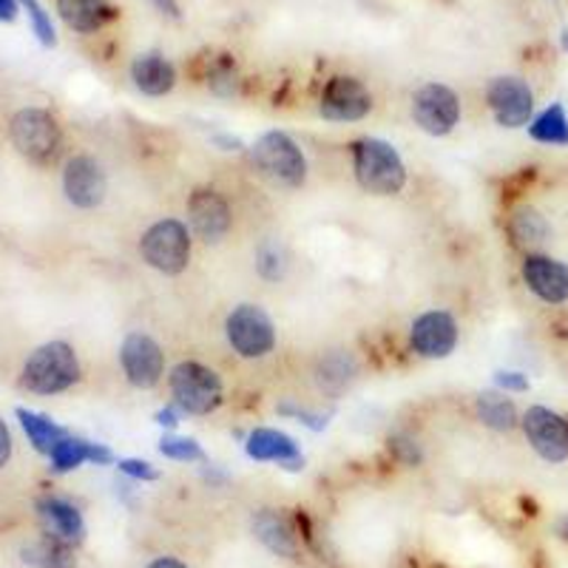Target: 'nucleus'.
I'll use <instances>...</instances> for the list:
<instances>
[{"instance_id": "obj_1", "label": "nucleus", "mask_w": 568, "mask_h": 568, "mask_svg": "<svg viewBox=\"0 0 568 568\" xmlns=\"http://www.w3.org/2000/svg\"><path fill=\"white\" fill-rule=\"evenodd\" d=\"M355 182L373 196H395L407 185V169L387 140L362 136L353 142Z\"/></svg>"}, {"instance_id": "obj_2", "label": "nucleus", "mask_w": 568, "mask_h": 568, "mask_svg": "<svg viewBox=\"0 0 568 568\" xmlns=\"http://www.w3.org/2000/svg\"><path fill=\"white\" fill-rule=\"evenodd\" d=\"M80 358L65 342H49L34 349L23 364L20 384L34 395H58L80 382Z\"/></svg>"}, {"instance_id": "obj_3", "label": "nucleus", "mask_w": 568, "mask_h": 568, "mask_svg": "<svg viewBox=\"0 0 568 568\" xmlns=\"http://www.w3.org/2000/svg\"><path fill=\"white\" fill-rule=\"evenodd\" d=\"M251 160L265 180L278 187H302L307 182V160L298 142L284 131H267L251 149Z\"/></svg>"}, {"instance_id": "obj_4", "label": "nucleus", "mask_w": 568, "mask_h": 568, "mask_svg": "<svg viewBox=\"0 0 568 568\" xmlns=\"http://www.w3.org/2000/svg\"><path fill=\"white\" fill-rule=\"evenodd\" d=\"M174 407L187 415H211L222 407L225 384L220 373L200 362H180L169 375Z\"/></svg>"}, {"instance_id": "obj_5", "label": "nucleus", "mask_w": 568, "mask_h": 568, "mask_svg": "<svg viewBox=\"0 0 568 568\" xmlns=\"http://www.w3.org/2000/svg\"><path fill=\"white\" fill-rule=\"evenodd\" d=\"M191 231L180 220H160L142 233L140 256L162 276H180L191 262Z\"/></svg>"}, {"instance_id": "obj_6", "label": "nucleus", "mask_w": 568, "mask_h": 568, "mask_svg": "<svg viewBox=\"0 0 568 568\" xmlns=\"http://www.w3.org/2000/svg\"><path fill=\"white\" fill-rule=\"evenodd\" d=\"M225 338L240 358L258 362L276 347V327L258 304H236L225 318Z\"/></svg>"}, {"instance_id": "obj_7", "label": "nucleus", "mask_w": 568, "mask_h": 568, "mask_svg": "<svg viewBox=\"0 0 568 568\" xmlns=\"http://www.w3.org/2000/svg\"><path fill=\"white\" fill-rule=\"evenodd\" d=\"M9 140L18 154L43 165V162H52L60 151L63 131L45 109H20L9 123Z\"/></svg>"}, {"instance_id": "obj_8", "label": "nucleus", "mask_w": 568, "mask_h": 568, "mask_svg": "<svg viewBox=\"0 0 568 568\" xmlns=\"http://www.w3.org/2000/svg\"><path fill=\"white\" fill-rule=\"evenodd\" d=\"M460 98L449 85L426 83L413 94V120L424 134L446 136L460 123Z\"/></svg>"}, {"instance_id": "obj_9", "label": "nucleus", "mask_w": 568, "mask_h": 568, "mask_svg": "<svg viewBox=\"0 0 568 568\" xmlns=\"http://www.w3.org/2000/svg\"><path fill=\"white\" fill-rule=\"evenodd\" d=\"M318 111L329 123H358L373 111V94L358 78L336 74L324 83Z\"/></svg>"}, {"instance_id": "obj_10", "label": "nucleus", "mask_w": 568, "mask_h": 568, "mask_svg": "<svg viewBox=\"0 0 568 568\" xmlns=\"http://www.w3.org/2000/svg\"><path fill=\"white\" fill-rule=\"evenodd\" d=\"M529 446L546 464L568 460V418L549 407H529L520 418Z\"/></svg>"}, {"instance_id": "obj_11", "label": "nucleus", "mask_w": 568, "mask_h": 568, "mask_svg": "<svg viewBox=\"0 0 568 568\" xmlns=\"http://www.w3.org/2000/svg\"><path fill=\"white\" fill-rule=\"evenodd\" d=\"M125 382L136 389H154L165 375V353L149 333H129L120 347Z\"/></svg>"}, {"instance_id": "obj_12", "label": "nucleus", "mask_w": 568, "mask_h": 568, "mask_svg": "<svg viewBox=\"0 0 568 568\" xmlns=\"http://www.w3.org/2000/svg\"><path fill=\"white\" fill-rule=\"evenodd\" d=\"M486 103L495 114L497 125L504 129H524L531 123L535 114V91L529 89L524 78H495L486 89Z\"/></svg>"}, {"instance_id": "obj_13", "label": "nucleus", "mask_w": 568, "mask_h": 568, "mask_svg": "<svg viewBox=\"0 0 568 568\" xmlns=\"http://www.w3.org/2000/svg\"><path fill=\"white\" fill-rule=\"evenodd\" d=\"M187 225L207 245H216L231 233L233 211L231 202L216 187H196L187 196Z\"/></svg>"}, {"instance_id": "obj_14", "label": "nucleus", "mask_w": 568, "mask_h": 568, "mask_svg": "<svg viewBox=\"0 0 568 568\" xmlns=\"http://www.w3.org/2000/svg\"><path fill=\"white\" fill-rule=\"evenodd\" d=\"M63 194L71 205L83 211L103 205L109 194V176L103 165L89 154L71 156L63 169Z\"/></svg>"}, {"instance_id": "obj_15", "label": "nucleus", "mask_w": 568, "mask_h": 568, "mask_svg": "<svg viewBox=\"0 0 568 568\" xmlns=\"http://www.w3.org/2000/svg\"><path fill=\"white\" fill-rule=\"evenodd\" d=\"M460 329L458 322H455L453 313L446 311H429L424 316H418L413 322V329H409V347H413L415 355L420 358H449L458 347Z\"/></svg>"}, {"instance_id": "obj_16", "label": "nucleus", "mask_w": 568, "mask_h": 568, "mask_svg": "<svg viewBox=\"0 0 568 568\" xmlns=\"http://www.w3.org/2000/svg\"><path fill=\"white\" fill-rule=\"evenodd\" d=\"M526 287L546 304L568 302V265L546 253H529L520 267Z\"/></svg>"}, {"instance_id": "obj_17", "label": "nucleus", "mask_w": 568, "mask_h": 568, "mask_svg": "<svg viewBox=\"0 0 568 568\" xmlns=\"http://www.w3.org/2000/svg\"><path fill=\"white\" fill-rule=\"evenodd\" d=\"M245 449L253 460H262V464H278L291 471L304 469V455L298 444L278 429H267V426L253 429L245 440Z\"/></svg>"}, {"instance_id": "obj_18", "label": "nucleus", "mask_w": 568, "mask_h": 568, "mask_svg": "<svg viewBox=\"0 0 568 568\" xmlns=\"http://www.w3.org/2000/svg\"><path fill=\"white\" fill-rule=\"evenodd\" d=\"M38 515L45 526V535H54L65 542H80L85 535L83 515L74 504L63 500V497H40Z\"/></svg>"}, {"instance_id": "obj_19", "label": "nucleus", "mask_w": 568, "mask_h": 568, "mask_svg": "<svg viewBox=\"0 0 568 568\" xmlns=\"http://www.w3.org/2000/svg\"><path fill=\"white\" fill-rule=\"evenodd\" d=\"M131 80H134V85L142 94H149V98H165V94H171L176 85V69L169 58L149 52L140 54V58L131 63Z\"/></svg>"}, {"instance_id": "obj_20", "label": "nucleus", "mask_w": 568, "mask_h": 568, "mask_svg": "<svg viewBox=\"0 0 568 568\" xmlns=\"http://www.w3.org/2000/svg\"><path fill=\"white\" fill-rule=\"evenodd\" d=\"M253 531L267 549L278 557H287V560H296L298 557V537L293 531L291 520L282 515L278 509H258L253 517Z\"/></svg>"}, {"instance_id": "obj_21", "label": "nucleus", "mask_w": 568, "mask_h": 568, "mask_svg": "<svg viewBox=\"0 0 568 568\" xmlns=\"http://www.w3.org/2000/svg\"><path fill=\"white\" fill-rule=\"evenodd\" d=\"M58 12L80 34L98 32L114 18V9L105 0H58Z\"/></svg>"}, {"instance_id": "obj_22", "label": "nucleus", "mask_w": 568, "mask_h": 568, "mask_svg": "<svg viewBox=\"0 0 568 568\" xmlns=\"http://www.w3.org/2000/svg\"><path fill=\"white\" fill-rule=\"evenodd\" d=\"M549 233H551L549 222H546V216H542L540 211H535V207L529 205L517 207V211L509 216L511 242H515L517 247H524V251L535 253L537 247L549 242Z\"/></svg>"}, {"instance_id": "obj_23", "label": "nucleus", "mask_w": 568, "mask_h": 568, "mask_svg": "<svg viewBox=\"0 0 568 568\" xmlns=\"http://www.w3.org/2000/svg\"><path fill=\"white\" fill-rule=\"evenodd\" d=\"M475 413H478L480 424L491 433H511V429L520 426L515 400L506 393H480L478 400H475Z\"/></svg>"}, {"instance_id": "obj_24", "label": "nucleus", "mask_w": 568, "mask_h": 568, "mask_svg": "<svg viewBox=\"0 0 568 568\" xmlns=\"http://www.w3.org/2000/svg\"><path fill=\"white\" fill-rule=\"evenodd\" d=\"M18 420H20V426H23V433H27L29 444H32L40 455H52L54 446H58L60 440L69 435L63 426L54 424L52 418L32 413V409L20 407L18 409Z\"/></svg>"}, {"instance_id": "obj_25", "label": "nucleus", "mask_w": 568, "mask_h": 568, "mask_svg": "<svg viewBox=\"0 0 568 568\" xmlns=\"http://www.w3.org/2000/svg\"><path fill=\"white\" fill-rule=\"evenodd\" d=\"M529 136L540 145H568V114L560 103H551L529 123Z\"/></svg>"}, {"instance_id": "obj_26", "label": "nucleus", "mask_w": 568, "mask_h": 568, "mask_svg": "<svg viewBox=\"0 0 568 568\" xmlns=\"http://www.w3.org/2000/svg\"><path fill=\"white\" fill-rule=\"evenodd\" d=\"M355 375V364L347 353H327L318 367V387L329 395H338L349 387Z\"/></svg>"}, {"instance_id": "obj_27", "label": "nucleus", "mask_w": 568, "mask_h": 568, "mask_svg": "<svg viewBox=\"0 0 568 568\" xmlns=\"http://www.w3.org/2000/svg\"><path fill=\"white\" fill-rule=\"evenodd\" d=\"M91 446H94L91 440L71 438V435H65V438L54 446L52 455H49V460H52V469L63 475V471H74L78 466L91 464Z\"/></svg>"}, {"instance_id": "obj_28", "label": "nucleus", "mask_w": 568, "mask_h": 568, "mask_svg": "<svg viewBox=\"0 0 568 568\" xmlns=\"http://www.w3.org/2000/svg\"><path fill=\"white\" fill-rule=\"evenodd\" d=\"M34 566L40 568H74V551H71V542L60 540L54 535H45V540H40L32 551H29Z\"/></svg>"}, {"instance_id": "obj_29", "label": "nucleus", "mask_w": 568, "mask_h": 568, "mask_svg": "<svg viewBox=\"0 0 568 568\" xmlns=\"http://www.w3.org/2000/svg\"><path fill=\"white\" fill-rule=\"evenodd\" d=\"M160 453L171 460H182V464H194V460L205 458L202 446L194 438H176V435H165L160 440Z\"/></svg>"}, {"instance_id": "obj_30", "label": "nucleus", "mask_w": 568, "mask_h": 568, "mask_svg": "<svg viewBox=\"0 0 568 568\" xmlns=\"http://www.w3.org/2000/svg\"><path fill=\"white\" fill-rule=\"evenodd\" d=\"M389 453L407 466H418L424 460V449H420L418 438H413L409 433H393L389 435Z\"/></svg>"}, {"instance_id": "obj_31", "label": "nucleus", "mask_w": 568, "mask_h": 568, "mask_svg": "<svg viewBox=\"0 0 568 568\" xmlns=\"http://www.w3.org/2000/svg\"><path fill=\"white\" fill-rule=\"evenodd\" d=\"M256 258H258V273H262L265 278H282L284 276V267H287V262H284V253L276 242H267V245L258 247Z\"/></svg>"}, {"instance_id": "obj_32", "label": "nucleus", "mask_w": 568, "mask_h": 568, "mask_svg": "<svg viewBox=\"0 0 568 568\" xmlns=\"http://www.w3.org/2000/svg\"><path fill=\"white\" fill-rule=\"evenodd\" d=\"M23 9L29 12V18H32V29L34 34H38V40L43 45H54V27H52V18L43 12V7H40L38 0H23Z\"/></svg>"}, {"instance_id": "obj_33", "label": "nucleus", "mask_w": 568, "mask_h": 568, "mask_svg": "<svg viewBox=\"0 0 568 568\" xmlns=\"http://www.w3.org/2000/svg\"><path fill=\"white\" fill-rule=\"evenodd\" d=\"M120 471H123L125 478L131 480H142V484H151V480L160 478V471L149 464V460H140V458H123L120 460Z\"/></svg>"}, {"instance_id": "obj_34", "label": "nucleus", "mask_w": 568, "mask_h": 568, "mask_svg": "<svg viewBox=\"0 0 568 568\" xmlns=\"http://www.w3.org/2000/svg\"><path fill=\"white\" fill-rule=\"evenodd\" d=\"M278 413L282 415H291V418H298L304 426H311V429H324L327 426V415H318V413H311V409L304 407H293V404H278Z\"/></svg>"}, {"instance_id": "obj_35", "label": "nucleus", "mask_w": 568, "mask_h": 568, "mask_svg": "<svg viewBox=\"0 0 568 568\" xmlns=\"http://www.w3.org/2000/svg\"><path fill=\"white\" fill-rule=\"evenodd\" d=\"M495 384L504 393H526L529 389V378L524 373H515V369H497Z\"/></svg>"}, {"instance_id": "obj_36", "label": "nucleus", "mask_w": 568, "mask_h": 568, "mask_svg": "<svg viewBox=\"0 0 568 568\" xmlns=\"http://www.w3.org/2000/svg\"><path fill=\"white\" fill-rule=\"evenodd\" d=\"M9 458H12V433H9V426L0 418V469L9 464Z\"/></svg>"}, {"instance_id": "obj_37", "label": "nucleus", "mask_w": 568, "mask_h": 568, "mask_svg": "<svg viewBox=\"0 0 568 568\" xmlns=\"http://www.w3.org/2000/svg\"><path fill=\"white\" fill-rule=\"evenodd\" d=\"M151 3H154V7H156V12H162V14H169V18L180 20V7H176V0H151Z\"/></svg>"}, {"instance_id": "obj_38", "label": "nucleus", "mask_w": 568, "mask_h": 568, "mask_svg": "<svg viewBox=\"0 0 568 568\" xmlns=\"http://www.w3.org/2000/svg\"><path fill=\"white\" fill-rule=\"evenodd\" d=\"M156 424L160 426H169V429H174L176 424H180V415L174 413V409H160V413H156Z\"/></svg>"}, {"instance_id": "obj_39", "label": "nucleus", "mask_w": 568, "mask_h": 568, "mask_svg": "<svg viewBox=\"0 0 568 568\" xmlns=\"http://www.w3.org/2000/svg\"><path fill=\"white\" fill-rule=\"evenodd\" d=\"M149 568H191V566L182 560H176V557H156V560L149 562Z\"/></svg>"}, {"instance_id": "obj_40", "label": "nucleus", "mask_w": 568, "mask_h": 568, "mask_svg": "<svg viewBox=\"0 0 568 568\" xmlns=\"http://www.w3.org/2000/svg\"><path fill=\"white\" fill-rule=\"evenodd\" d=\"M18 18V3L14 0H0V20Z\"/></svg>"}, {"instance_id": "obj_41", "label": "nucleus", "mask_w": 568, "mask_h": 568, "mask_svg": "<svg viewBox=\"0 0 568 568\" xmlns=\"http://www.w3.org/2000/svg\"><path fill=\"white\" fill-rule=\"evenodd\" d=\"M216 142H220V145H225L222 151H242V142L236 140V136H233V140H231V136H220Z\"/></svg>"}, {"instance_id": "obj_42", "label": "nucleus", "mask_w": 568, "mask_h": 568, "mask_svg": "<svg viewBox=\"0 0 568 568\" xmlns=\"http://www.w3.org/2000/svg\"><path fill=\"white\" fill-rule=\"evenodd\" d=\"M557 537H560V540H566V542H568V515H566V517H560V520H557Z\"/></svg>"}, {"instance_id": "obj_43", "label": "nucleus", "mask_w": 568, "mask_h": 568, "mask_svg": "<svg viewBox=\"0 0 568 568\" xmlns=\"http://www.w3.org/2000/svg\"><path fill=\"white\" fill-rule=\"evenodd\" d=\"M562 49H566V52H568V29H566V32H562Z\"/></svg>"}]
</instances>
